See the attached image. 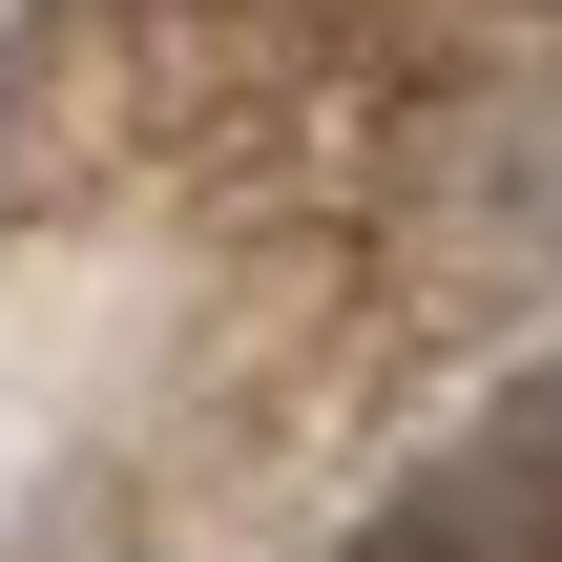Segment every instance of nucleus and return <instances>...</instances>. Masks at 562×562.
Listing matches in <instances>:
<instances>
[]
</instances>
